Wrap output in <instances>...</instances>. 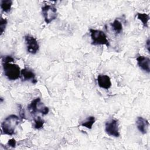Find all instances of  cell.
Listing matches in <instances>:
<instances>
[{"mask_svg": "<svg viewBox=\"0 0 150 150\" xmlns=\"http://www.w3.org/2000/svg\"><path fill=\"white\" fill-rule=\"evenodd\" d=\"M28 110L32 115H35L38 112L41 113L43 115H45L47 114L49 111V108L41 102L39 97L36 98L32 101L28 105Z\"/></svg>", "mask_w": 150, "mask_h": 150, "instance_id": "cell-4", "label": "cell"}, {"mask_svg": "<svg viewBox=\"0 0 150 150\" xmlns=\"http://www.w3.org/2000/svg\"><path fill=\"white\" fill-rule=\"evenodd\" d=\"M7 144H8V145H9L11 147L15 148L16 146V142L14 138H12V139H10L8 140Z\"/></svg>", "mask_w": 150, "mask_h": 150, "instance_id": "cell-20", "label": "cell"}, {"mask_svg": "<svg viewBox=\"0 0 150 150\" xmlns=\"http://www.w3.org/2000/svg\"><path fill=\"white\" fill-rule=\"evenodd\" d=\"M150 40H149V39H148L146 41V43H145V46L148 51V52H149V46H150Z\"/></svg>", "mask_w": 150, "mask_h": 150, "instance_id": "cell-21", "label": "cell"}, {"mask_svg": "<svg viewBox=\"0 0 150 150\" xmlns=\"http://www.w3.org/2000/svg\"><path fill=\"white\" fill-rule=\"evenodd\" d=\"M5 76L9 80H16L21 77V68L15 63H2Z\"/></svg>", "mask_w": 150, "mask_h": 150, "instance_id": "cell-2", "label": "cell"}, {"mask_svg": "<svg viewBox=\"0 0 150 150\" xmlns=\"http://www.w3.org/2000/svg\"><path fill=\"white\" fill-rule=\"evenodd\" d=\"M19 118L15 114H11L7 116L1 123L2 132L4 134L13 135L15 134V128L19 124Z\"/></svg>", "mask_w": 150, "mask_h": 150, "instance_id": "cell-1", "label": "cell"}, {"mask_svg": "<svg viewBox=\"0 0 150 150\" xmlns=\"http://www.w3.org/2000/svg\"><path fill=\"white\" fill-rule=\"evenodd\" d=\"M20 105V107H19V116L21 117V120H22L23 118H25V111H24V109L22 108V107Z\"/></svg>", "mask_w": 150, "mask_h": 150, "instance_id": "cell-19", "label": "cell"}, {"mask_svg": "<svg viewBox=\"0 0 150 150\" xmlns=\"http://www.w3.org/2000/svg\"><path fill=\"white\" fill-rule=\"evenodd\" d=\"M12 5L11 0H2L1 1V8L3 12L8 13L10 11Z\"/></svg>", "mask_w": 150, "mask_h": 150, "instance_id": "cell-13", "label": "cell"}, {"mask_svg": "<svg viewBox=\"0 0 150 150\" xmlns=\"http://www.w3.org/2000/svg\"><path fill=\"white\" fill-rule=\"evenodd\" d=\"M135 124L137 129L140 132H141L142 134H146L149 126V122L146 119L142 117H138L136 120Z\"/></svg>", "mask_w": 150, "mask_h": 150, "instance_id": "cell-11", "label": "cell"}, {"mask_svg": "<svg viewBox=\"0 0 150 150\" xmlns=\"http://www.w3.org/2000/svg\"><path fill=\"white\" fill-rule=\"evenodd\" d=\"M111 26L116 34H120L122 30V23L118 19H115L113 22L111 23Z\"/></svg>", "mask_w": 150, "mask_h": 150, "instance_id": "cell-14", "label": "cell"}, {"mask_svg": "<svg viewBox=\"0 0 150 150\" xmlns=\"http://www.w3.org/2000/svg\"><path fill=\"white\" fill-rule=\"evenodd\" d=\"M34 120V128L36 129H40L43 127L45 121L40 116H38L33 118Z\"/></svg>", "mask_w": 150, "mask_h": 150, "instance_id": "cell-16", "label": "cell"}, {"mask_svg": "<svg viewBox=\"0 0 150 150\" xmlns=\"http://www.w3.org/2000/svg\"><path fill=\"white\" fill-rule=\"evenodd\" d=\"M137 17L142 22L144 26L148 28V22L149 20V16L148 14L145 13H137Z\"/></svg>", "mask_w": 150, "mask_h": 150, "instance_id": "cell-15", "label": "cell"}, {"mask_svg": "<svg viewBox=\"0 0 150 150\" xmlns=\"http://www.w3.org/2000/svg\"><path fill=\"white\" fill-rule=\"evenodd\" d=\"M93 45H105L109 46V42L104 32L94 29H89Z\"/></svg>", "mask_w": 150, "mask_h": 150, "instance_id": "cell-3", "label": "cell"}, {"mask_svg": "<svg viewBox=\"0 0 150 150\" xmlns=\"http://www.w3.org/2000/svg\"><path fill=\"white\" fill-rule=\"evenodd\" d=\"M42 13L46 23H50L57 16V9L50 5H45L42 7Z\"/></svg>", "mask_w": 150, "mask_h": 150, "instance_id": "cell-5", "label": "cell"}, {"mask_svg": "<svg viewBox=\"0 0 150 150\" xmlns=\"http://www.w3.org/2000/svg\"><path fill=\"white\" fill-rule=\"evenodd\" d=\"M138 66L144 71L149 73L150 72V59L144 56H139L137 58Z\"/></svg>", "mask_w": 150, "mask_h": 150, "instance_id": "cell-10", "label": "cell"}, {"mask_svg": "<svg viewBox=\"0 0 150 150\" xmlns=\"http://www.w3.org/2000/svg\"><path fill=\"white\" fill-rule=\"evenodd\" d=\"M7 25V19H4L1 18V20H0V30H1V35H2V33H4L6 26Z\"/></svg>", "mask_w": 150, "mask_h": 150, "instance_id": "cell-17", "label": "cell"}, {"mask_svg": "<svg viewBox=\"0 0 150 150\" xmlns=\"http://www.w3.org/2000/svg\"><path fill=\"white\" fill-rule=\"evenodd\" d=\"M14 61V59L11 56H6L2 58V63H12Z\"/></svg>", "mask_w": 150, "mask_h": 150, "instance_id": "cell-18", "label": "cell"}, {"mask_svg": "<svg viewBox=\"0 0 150 150\" xmlns=\"http://www.w3.org/2000/svg\"><path fill=\"white\" fill-rule=\"evenodd\" d=\"M97 81L100 87L108 90L111 87L110 77L106 74H99L97 78Z\"/></svg>", "mask_w": 150, "mask_h": 150, "instance_id": "cell-9", "label": "cell"}, {"mask_svg": "<svg viewBox=\"0 0 150 150\" xmlns=\"http://www.w3.org/2000/svg\"><path fill=\"white\" fill-rule=\"evenodd\" d=\"M24 39L28 52L32 54H36L39 49V45L36 38L31 35H27L24 36Z\"/></svg>", "mask_w": 150, "mask_h": 150, "instance_id": "cell-6", "label": "cell"}, {"mask_svg": "<svg viewBox=\"0 0 150 150\" xmlns=\"http://www.w3.org/2000/svg\"><path fill=\"white\" fill-rule=\"evenodd\" d=\"M21 76H22L23 81H30L33 84H36L38 81L36 79L35 73L29 68L25 67L21 70Z\"/></svg>", "mask_w": 150, "mask_h": 150, "instance_id": "cell-8", "label": "cell"}, {"mask_svg": "<svg viewBox=\"0 0 150 150\" xmlns=\"http://www.w3.org/2000/svg\"><path fill=\"white\" fill-rule=\"evenodd\" d=\"M105 131L110 136L119 137L120 134L118 129V121L115 119H111L107 121L105 124Z\"/></svg>", "mask_w": 150, "mask_h": 150, "instance_id": "cell-7", "label": "cell"}, {"mask_svg": "<svg viewBox=\"0 0 150 150\" xmlns=\"http://www.w3.org/2000/svg\"><path fill=\"white\" fill-rule=\"evenodd\" d=\"M96 119L94 116H89L84 121H82L80 125L82 127H84L88 129H91Z\"/></svg>", "mask_w": 150, "mask_h": 150, "instance_id": "cell-12", "label": "cell"}]
</instances>
